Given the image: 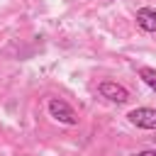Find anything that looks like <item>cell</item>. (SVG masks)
<instances>
[{
    "instance_id": "obj_5",
    "label": "cell",
    "mask_w": 156,
    "mask_h": 156,
    "mask_svg": "<svg viewBox=\"0 0 156 156\" xmlns=\"http://www.w3.org/2000/svg\"><path fill=\"white\" fill-rule=\"evenodd\" d=\"M139 78L156 93V68H151V66H141V68H139Z\"/></svg>"
},
{
    "instance_id": "obj_7",
    "label": "cell",
    "mask_w": 156,
    "mask_h": 156,
    "mask_svg": "<svg viewBox=\"0 0 156 156\" xmlns=\"http://www.w3.org/2000/svg\"><path fill=\"white\" fill-rule=\"evenodd\" d=\"M154 139H156V136H154Z\"/></svg>"
},
{
    "instance_id": "obj_1",
    "label": "cell",
    "mask_w": 156,
    "mask_h": 156,
    "mask_svg": "<svg viewBox=\"0 0 156 156\" xmlns=\"http://www.w3.org/2000/svg\"><path fill=\"white\" fill-rule=\"evenodd\" d=\"M46 107H49V115H51L56 122L68 124V127H76V124H78V115H76V110H73L63 98H51Z\"/></svg>"
},
{
    "instance_id": "obj_2",
    "label": "cell",
    "mask_w": 156,
    "mask_h": 156,
    "mask_svg": "<svg viewBox=\"0 0 156 156\" xmlns=\"http://www.w3.org/2000/svg\"><path fill=\"white\" fill-rule=\"evenodd\" d=\"M98 90H100L102 98H107L110 102H117V105H124L129 100V90L122 83H115V80H102L98 85Z\"/></svg>"
},
{
    "instance_id": "obj_4",
    "label": "cell",
    "mask_w": 156,
    "mask_h": 156,
    "mask_svg": "<svg viewBox=\"0 0 156 156\" xmlns=\"http://www.w3.org/2000/svg\"><path fill=\"white\" fill-rule=\"evenodd\" d=\"M134 20H136V27L141 32H149V34L156 32V10L154 7H139Z\"/></svg>"
},
{
    "instance_id": "obj_6",
    "label": "cell",
    "mask_w": 156,
    "mask_h": 156,
    "mask_svg": "<svg viewBox=\"0 0 156 156\" xmlns=\"http://www.w3.org/2000/svg\"><path fill=\"white\" fill-rule=\"evenodd\" d=\"M134 156H156V149H144V151H139Z\"/></svg>"
},
{
    "instance_id": "obj_3",
    "label": "cell",
    "mask_w": 156,
    "mask_h": 156,
    "mask_svg": "<svg viewBox=\"0 0 156 156\" xmlns=\"http://www.w3.org/2000/svg\"><path fill=\"white\" fill-rule=\"evenodd\" d=\"M127 119L139 129H156V110L154 107H136L127 115Z\"/></svg>"
}]
</instances>
